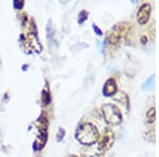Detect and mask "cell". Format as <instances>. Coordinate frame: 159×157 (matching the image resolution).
Returning <instances> with one entry per match:
<instances>
[{
  "label": "cell",
  "instance_id": "8992f818",
  "mask_svg": "<svg viewBox=\"0 0 159 157\" xmlns=\"http://www.w3.org/2000/svg\"><path fill=\"white\" fill-rule=\"evenodd\" d=\"M46 140H47L46 133L42 132L39 135H38L36 140H35V143H34V149H35V150H40V149H43V145H45V143H46Z\"/></svg>",
  "mask_w": 159,
  "mask_h": 157
},
{
  "label": "cell",
  "instance_id": "3957f363",
  "mask_svg": "<svg viewBox=\"0 0 159 157\" xmlns=\"http://www.w3.org/2000/svg\"><path fill=\"white\" fill-rule=\"evenodd\" d=\"M151 15V6L148 3H143L140 7L139 11L137 14V20L140 25H144L148 22Z\"/></svg>",
  "mask_w": 159,
  "mask_h": 157
},
{
  "label": "cell",
  "instance_id": "52a82bcc",
  "mask_svg": "<svg viewBox=\"0 0 159 157\" xmlns=\"http://www.w3.org/2000/svg\"><path fill=\"white\" fill-rule=\"evenodd\" d=\"M102 155H103V151L100 150L99 146L93 152L88 151V152H86L85 154H83L84 157H102Z\"/></svg>",
  "mask_w": 159,
  "mask_h": 157
},
{
  "label": "cell",
  "instance_id": "5b68a950",
  "mask_svg": "<svg viewBox=\"0 0 159 157\" xmlns=\"http://www.w3.org/2000/svg\"><path fill=\"white\" fill-rule=\"evenodd\" d=\"M112 136H109V135H105V136H103V138H102V140H101V142L99 143V149L101 151H105L106 149H108L109 146H110V145L112 143Z\"/></svg>",
  "mask_w": 159,
  "mask_h": 157
},
{
  "label": "cell",
  "instance_id": "ba28073f",
  "mask_svg": "<svg viewBox=\"0 0 159 157\" xmlns=\"http://www.w3.org/2000/svg\"><path fill=\"white\" fill-rule=\"evenodd\" d=\"M114 99L116 101H120V102H123L124 104H129V97L127 95H125L124 92H118L116 96L114 97Z\"/></svg>",
  "mask_w": 159,
  "mask_h": 157
},
{
  "label": "cell",
  "instance_id": "30bf717a",
  "mask_svg": "<svg viewBox=\"0 0 159 157\" xmlns=\"http://www.w3.org/2000/svg\"><path fill=\"white\" fill-rule=\"evenodd\" d=\"M154 79H155V76H150V78L148 79L147 82H144L142 85V89L143 90H145V89H152V87L154 86Z\"/></svg>",
  "mask_w": 159,
  "mask_h": 157
},
{
  "label": "cell",
  "instance_id": "9c48e42d",
  "mask_svg": "<svg viewBox=\"0 0 159 157\" xmlns=\"http://www.w3.org/2000/svg\"><path fill=\"white\" fill-rule=\"evenodd\" d=\"M155 114H156V110L154 107L148 109V112L147 113V120H148V123L152 124V123L155 122Z\"/></svg>",
  "mask_w": 159,
  "mask_h": 157
},
{
  "label": "cell",
  "instance_id": "4fadbf2b",
  "mask_svg": "<svg viewBox=\"0 0 159 157\" xmlns=\"http://www.w3.org/2000/svg\"><path fill=\"white\" fill-rule=\"evenodd\" d=\"M22 6H24V1H14V7H16V9H20V7H22Z\"/></svg>",
  "mask_w": 159,
  "mask_h": 157
},
{
  "label": "cell",
  "instance_id": "277c9868",
  "mask_svg": "<svg viewBox=\"0 0 159 157\" xmlns=\"http://www.w3.org/2000/svg\"><path fill=\"white\" fill-rule=\"evenodd\" d=\"M117 91V84L115 82V80L109 79L108 81L105 83L104 87H103V94L104 96L106 97H111L116 94Z\"/></svg>",
  "mask_w": 159,
  "mask_h": 157
},
{
  "label": "cell",
  "instance_id": "9a60e30c",
  "mask_svg": "<svg viewBox=\"0 0 159 157\" xmlns=\"http://www.w3.org/2000/svg\"><path fill=\"white\" fill-rule=\"evenodd\" d=\"M70 157H78V156H74V155H72V156H70Z\"/></svg>",
  "mask_w": 159,
  "mask_h": 157
},
{
  "label": "cell",
  "instance_id": "8fae6325",
  "mask_svg": "<svg viewBox=\"0 0 159 157\" xmlns=\"http://www.w3.org/2000/svg\"><path fill=\"white\" fill-rule=\"evenodd\" d=\"M79 17H80L79 22H80V24H82V22H83L84 20L87 19V17H88V13H87L86 11H82L81 13H80Z\"/></svg>",
  "mask_w": 159,
  "mask_h": 157
},
{
  "label": "cell",
  "instance_id": "5bb4252c",
  "mask_svg": "<svg viewBox=\"0 0 159 157\" xmlns=\"http://www.w3.org/2000/svg\"><path fill=\"white\" fill-rule=\"evenodd\" d=\"M92 27H93V30H94V32H96L97 34H98V35H102V31L100 30L96 25H92Z\"/></svg>",
  "mask_w": 159,
  "mask_h": 157
},
{
  "label": "cell",
  "instance_id": "6da1fadb",
  "mask_svg": "<svg viewBox=\"0 0 159 157\" xmlns=\"http://www.w3.org/2000/svg\"><path fill=\"white\" fill-rule=\"evenodd\" d=\"M76 138L82 145H94L99 140V131L92 123H84L76 132Z\"/></svg>",
  "mask_w": 159,
  "mask_h": 157
},
{
  "label": "cell",
  "instance_id": "7c38bea8",
  "mask_svg": "<svg viewBox=\"0 0 159 157\" xmlns=\"http://www.w3.org/2000/svg\"><path fill=\"white\" fill-rule=\"evenodd\" d=\"M43 101L45 104H49L50 102V95L48 94V92H43Z\"/></svg>",
  "mask_w": 159,
  "mask_h": 157
},
{
  "label": "cell",
  "instance_id": "7a4b0ae2",
  "mask_svg": "<svg viewBox=\"0 0 159 157\" xmlns=\"http://www.w3.org/2000/svg\"><path fill=\"white\" fill-rule=\"evenodd\" d=\"M102 113L107 123L111 125H118L122 122V115L120 109L114 104H106L102 107Z\"/></svg>",
  "mask_w": 159,
  "mask_h": 157
}]
</instances>
